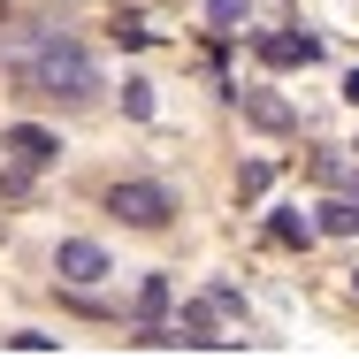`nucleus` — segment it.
<instances>
[{
  "label": "nucleus",
  "mask_w": 359,
  "mask_h": 359,
  "mask_svg": "<svg viewBox=\"0 0 359 359\" xmlns=\"http://www.w3.org/2000/svg\"><path fill=\"white\" fill-rule=\"evenodd\" d=\"M23 84L39 92V100H62V107H84V100H100V62L76 46L69 31H46V46L23 62Z\"/></svg>",
  "instance_id": "nucleus-1"
},
{
  "label": "nucleus",
  "mask_w": 359,
  "mask_h": 359,
  "mask_svg": "<svg viewBox=\"0 0 359 359\" xmlns=\"http://www.w3.org/2000/svg\"><path fill=\"white\" fill-rule=\"evenodd\" d=\"M107 215H123L130 229H168L176 222V191L168 184H145V176H123L107 191Z\"/></svg>",
  "instance_id": "nucleus-2"
},
{
  "label": "nucleus",
  "mask_w": 359,
  "mask_h": 359,
  "mask_svg": "<svg viewBox=\"0 0 359 359\" xmlns=\"http://www.w3.org/2000/svg\"><path fill=\"white\" fill-rule=\"evenodd\" d=\"M252 54H260L268 69H306V62H321V39H306V31H260Z\"/></svg>",
  "instance_id": "nucleus-3"
},
{
  "label": "nucleus",
  "mask_w": 359,
  "mask_h": 359,
  "mask_svg": "<svg viewBox=\"0 0 359 359\" xmlns=\"http://www.w3.org/2000/svg\"><path fill=\"white\" fill-rule=\"evenodd\" d=\"M237 107H245V123L252 130H268V138H283V130H298V115H290V100H276V92H229Z\"/></svg>",
  "instance_id": "nucleus-4"
},
{
  "label": "nucleus",
  "mask_w": 359,
  "mask_h": 359,
  "mask_svg": "<svg viewBox=\"0 0 359 359\" xmlns=\"http://www.w3.org/2000/svg\"><path fill=\"white\" fill-rule=\"evenodd\" d=\"M54 276H62V283H100V276H107V252H100L92 237H69V245L54 252Z\"/></svg>",
  "instance_id": "nucleus-5"
},
{
  "label": "nucleus",
  "mask_w": 359,
  "mask_h": 359,
  "mask_svg": "<svg viewBox=\"0 0 359 359\" xmlns=\"http://www.w3.org/2000/svg\"><path fill=\"white\" fill-rule=\"evenodd\" d=\"M0 145H8V153H15L23 168H46V161L62 153V138H54V130H39V123H15V130H8Z\"/></svg>",
  "instance_id": "nucleus-6"
},
{
  "label": "nucleus",
  "mask_w": 359,
  "mask_h": 359,
  "mask_svg": "<svg viewBox=\"0 0 359 359\" xmlns=\"http://www.w3.org/2000/svg\"><path fill=\"white\" fill-rule=\"evenodd\" d=\"M39 46H46V23H15V31H0V62H8V69H23Z\"/></svg>",
  "instance_id": "nucleus-7"
},
{
  "label": "nucleus",
  "mask_w": 359,
  "mask_h": 359,
  "mask_svg": "<svg viewBox=\"0 0 359 359\" xmlns=\"http://www.w3.org/2000/svg\"><path fill=\"white\" fill-rule=\"evenodd\" d=\"M313 229H329V237H359V191L321 199V222H313Z\"/></svg>",
  "instance_id": "nucleus-8"
},
{
  "label": "nucleus",
  "mask_w": 359,
  "mask_h": 359,
  "mask_svg": "<svg viewBox=\"0 0 359 359\" xmlns=\"http://www.w3.org/2000/svg\"><path fill=\"white\" fill-rule=\"evenodd\" d=\"M161 313H168V276H145L138 283V329H153Z\"/></svg>",
  "instance_id": "nucleus-9"
},
{
  "label": "nucleus",
  "mask_w": 359,
  "mask_h": 359,
  "mask_svg": "<svg viewBox=\"0 0 359 359\" xmlns=\"http://www.w3.org/2000/svg\"><path fill=\"white\" fill-rule=\"evenodd\" d=\"M268 237H276V245H306V237H313V222H298V215H276V222H268Z\"/></svg>",
  "instance_id": "nucleus-10"
},
{
  "label": "nucleus",
  "mask_w": 359,
  "mask_h": 359,
  "mask_svg": "<svg viewBox=\"0 0 359 359\" xmlns=\"http://www.w3.org/2000/svg\"><path fill=\"white\" fill-rule=\"evenodd\" d=\"M207 23H215V31H237V23H245V0H207Z\"/></svg>",
  "instance_id": "nucleus-11"
},
{
  "label": "nucleus",
  "mask_w": 359,
  "mask_h": 359,
  "mask_svg": "<svg viewBox=\"0 0 359 359\" xmlns=\"http://www.w3.org/2000/svg\"><path fill=\"white\" fill-rule=\"evenodd\" d=\"M207 306H215V313H245V290L237 283H207Z\"/></svg>",
  "instance_id": "nucleus-12"
},
{
  "label": "nucleus",
  "mask_w": 359,
  "mask_h": 359,
  "mask_svg": "<svg viewBox=\"0 0 359 359\" xmlns=\"http://www.w3.org/2000/svg\"><path fill=\"white\" fill-rule=\"evenodd\" d=\"M123 115H138V123L153 115V84H123Z\"/></svg>",
  "instance_id": "nucleus-13"
},
{
  "label": "nucleus",
  "mask_w": 359,
  "mask_h": 359,
  "mask_svg": "<svg viewBox=\"0 0 359 359\" xmlns=\"http://www.w3.org/2000/svg\"><path fill=\"white\" fill-rule=\"evenodd\" d=\"M268 176H276V168H268V161H252V168L237 176V191H245V199H260V191H268Z\"/></svg>",
  "instance_id": "nucleus-14"
},
{
  "label": "nucleus",
  "mask_w": 359,
  "mask_h": 359,
  "mask_svg": "<svg viewBox=\"0 0 359 359\" xmlns=\"http://www.w3.org/2000/svg\"><path fill=\"white\" fill-rule=\"evenodd\" d=\"M8 352H54V337H39V329H15V337H8Z\"/></svg>",
  "instance_id": "nucleus-15"
},
{
  "label": "nucleus",
  "mask_w": 359,
  "mask_h": 359,
  "mask_svg": "<svg viewBox=\"0 0 359 359\" xmlns=\"http://www.w3.org/2000/svg\"><path fill=\"white\" fill-rule=\"evenodd\" d=\"M344 100H352V107H359V69H352V76H344Z\"/></svg>",
  "instance_id": "nucleus-16"
},
{
  "label": "nucleus",
  "mask_w": 359,
  "mask_h": 359,
  "mask_svg": "<svg viewBox=\"0 0 359 359\" xmlns=\"http://www.w3.org/2000/svg\"><path fill=\"white\" fill-rule=\"evenodd\" d=\"M352 161H359V145H352Z\"/></svg>",
  "instance_id": "nucleus-17"
}]
</instances>
